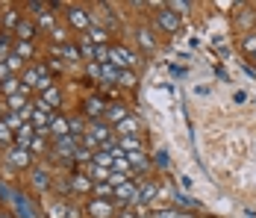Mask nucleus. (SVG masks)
I'll use <instances>...</instances> for the list:
<instances>
[{
  "instance_id": "1",
  "label": "nucleus",
  "mask_w": 256,
  "mask_h": 218,
  "mask_svg": "<svg viewBox=\"0 0 256 218\" xmlns=\"http://www.w3.org/2000/svg\"><path fill=\"white\" fill-rule=\"evenodd\" d=\"M24 86H26V89H38L42 95H44L48 89H53L48 68H44V65H32V68H26V71H24Z\"/></svg>"
},
{
  "instance_id": "2",
  "label": "nucleus",
  "mask_w": 256,
  "mask_h": 218,
  "mask_svg": "<svg viewBox=\"0 0 256 218\" xmlns=\"http://www.w3.org/2000/svg\"><path fill=\"white\" fill-rule=\"evenodd\" d=\"M109 62H112L115 68H118V65H127V68H132V65H138V56H136L132 50L115 45V48H109Z\"/></svg>"
},
{
  "instance_id": "3",
  "label": "nucleus",
  "mask_w": 256,
  "mask_h": 218,
  "mask_svg": "<svg viewBox=\"0 0 256 218\" xmlns=\"http://www.w3.org/2000/svg\"><path fill=\"white\" fill-rule=\"evenodd\" d=\"M0 194H3V197H9V200H12V206H15V209H18V215H21V218H32V212H30V203H26V197H24V194L12 192V189H9V186H0Z\"/></svg>"
},
{
  "instance_id": "4",
  "label": "nucleus",
  "mask_w": 256,
  "mask_h": 218,
  "mask_svg": "<svg viewBox=\"0 0 256 218\" xmlns=\"http://www.w3.org/2000/svg\"><path fill=\"white\" fill-rule=\"evenodd\" d=\"M136 194H138V186H136V183H124V186H118V189H115V200H112V203L127 206V203L136 200Z\"/></svg>"
},
{
  "instance_id": "5",
  "label": "nucleus",
  "mask_w": 256,
  "mask_h": 218,
  "mask_svg": "<svg viewBox=\"0 0 256 218\" xmlns=\"http://www.w3.org/2000/svg\"><path fill=\"white\" fill-rule=\"evenodd\" d=\"M88 212L94 218H112L115 215V203L112 200H88Z\"/></svg>"
},
{
  "instance_id": "6",
  "label": "nucleus",
  "mask_w": 256,
  "mask_h": 218,
  "mask_svg": "<svg viewBox=\"0 0 256 218\" xmlns=\"http://www.w3.org/2000/svg\"><path fill=\"white\" fill-rule=\"evenodd\" d=\"M88 136L98 142V145H106V142H112V130L106 127L103 121H94L92 127H88Z\"/></svg>"
},
{
  "instance_id": "7",
  "label": "nucleus",
  "mask_w": 256,
  "mask_h": 218,
  "mask_svg": "<svg viewBox=\"0 0 256 218\" xmlns=\"http://www.w3.org/2000/svg\"><path fill=\"white\" fill-rule=\"evenodd\" d=\"M68 18H71V24L80 27V30H88V27H92V15H88L86 9H80V6H71V9H68Z\"/></svg>"
},
{
  "instance_id": "8",
  "label": "nucleus",
  "mask_w": 256,
  "mask_h": 218,
  "mask_svg": "<svg viewBox=\"0 0 256 218\" xmlns=\"http://www.w3.org/2000/svg\"><path fill=\"white\" fill-rule=\"evenodd\" d=\"M9 165H15V168H24L26 162H30V153H26V147L21 145H15V147H9Z\"/></svg>"
},
{
  "instance_id": "9",
  "label": "nucleus",
  "mask_w": 256,
  "mask_h": 218,
  "mask_svg": "<svg viewBox=\"0 0 256 218\" xmlns=\"http://www.w3.org/2000/svg\"><path fill=\"white\" fill-rule=\"evenodd\" d=\"M156 24L162 27V30H168V33H174L180 27V18L174 15V12H168V9H162L159 15H156Z\"/></svg>"
},
{
  "instance_id": "10",
  "label": "nucleus",
  "mask_w": 256,
  "mask_h": 218,
  "mask_svg": "<svg viewBox=\"0 0 256 218\" xmlns=\"http://www.w3.org/2000/svg\"><path fill=\"white\" fill-rule=\"evenodd\" d=\"M50 133L56 136V139H65V136H71L68 118H62V115H53V121H50Z\"/></svg>"
},
{
  "instance_id": "11",
  "label": "nucleus",
  "mask_w": 256,
  "mask_h": 218,
  "mask_svg": "<svg viewBox=\"0 0 256 218\" xmlns=\"http://www.w3.org/2000/svg\"><path fill=\"white\" fill-rule=\"evenodd\" d=\"M156 192H159V189H156L154 183H144V186L138 189V194H136V200H132V203H136V206H142V203H150V200L156 197Z\"/></svg>"
},
{
  "instance_id": "12",
  "label": "nucleus",
  "mask_w": 256,
  "mask_h": 218,
  "mask_svg": "<svg viewBox=\"0 0 256 218\" xmlns=\"http://www.w3.org/2000/svg\"><path fill=\"white\" fill-rule=\"evenodd\" d=\"M32 139H36V127H32V124H24V127L15 133V142H18L21 147H30V142H32Z\"/></svg>"
},
{
  "instance_id": "13",
  "label": "nucleus",
  "mask_w": 256,
  "mask_h": 218,
  "mask_svg": "<svg viewBox=\"0 0 256 218\" xmlns=\"http://www.w3.org/2000/svg\"><path fill=\"white\" fill-rule=\"evenodd\" d=\"M118 147H121L124 153H138V150H142V139H138V136H124V139L118 142Z\"/></svg>"
},
{
  "instance_id": "14",
  "label": "nucleus",
  "mask_w": 256,
  "mask_h": 218,
  "mask_svg": "<svg viewBox=\"0 0 256 218\" xmlns=\"http://www.w3.org/2000/svg\"><path fill=\"white\" fill-rule=\"evenodd\" d=\"M86 112H88L92 118H103V115H106V103L98 100V97H92V100L86 103Z\"/></svg>"
},
{
  "instance_id": "15",
  "label": "nucleus",
  "mask_w": 256,
  "mask_h": 218,
  "mask_svg": "<svg viewBox=\"0 0 256 218\" xmlns=\"http://www.w3.org/2000/svg\"><path fill=\"white\" fill-rule=\"evenodd\" d=\"M88 174H92L94 183H109V177H112V171L109 168H100V165H94V162L88 165Z\"/></svg>"
},
{
  "instance_id": "16",
  "label": "nucleus",
  "mask_w": 256,
  "mask_h": 218,
  "mask_svg": "<svg viewBox=\"0 0 256 218\" xmlns=\"http://www.w3.org/2000/svg\"><path fill=\"white\" fill-rule=\"evenodd\" d=\"M127 118V112H124V106L121 103H112V106H106V121H124Z\"/></svg>"
},
{
  "instance_id": "17",
  "label": "nucleus",
  "mask_w": 256,
  "mask_h": 218,
  "mask_svg": "<svg viewBox=\"0 0 256 218\" xmlns=\"http://www.w3.org/2000/svg\"><path fill=\"white\" fill-rule=\"evenodd\" d=\"M15 33H18V42H32V36H36V27L30 24V21H21Z\"/></svg>"
},
{
  "instance_id": "18",
  "label": "nucleus",
  "mask_w": 256,
  "mask_h": 218,
  "mask_svg": "<svg viewBox=\"0 0 256 218\" xmlns=\"http://www.w3.org/2000/svg\"><path fill=\"white\" fill-rule=\"evenodd\" d=\"M115 130H118L121 136H136V133H138V121H136V118H124Z\"/></svg>"
},
{
  "instance_id": "19",
  "label": "nucleus",
  "mask_w": 256,
  "mask_h": 218,
  "mask_svg": "<svg viewBox=\"0 0 256 218\" xmlns=\"http://www.w3.org/2000/svg\"><path fill=\"white\" fill-rule=\"evenodd\" d=\"M92 159H94V165H100V168H109V171H112V165H115V156H112V153H106V150H98Z\"/></svg>"
},
{
  "instance_id": "20",
  "label": "nucleus",
  "mask_w": 256,
  "mask_h": 218,
  "mask_svg": "<svg viewBox=\"0 0 256 218\" xmlns=\"http://www.w3.org/2000/svg\"><path fill=\"white\" fill-rule=\"evenodd\" d=\"M100 77L106 80V83H115V80L121 77V71H118V68H115L112 62H106V65H100Z\"/></svg>"
},
{
  "instance_id": "21",
  "label": "nucleus",
  "mask_w": 256,
  "mask_h": 218,
  "mask_svg": "<svg viewBox=\"0 0 256 218\" xmlns=\"http://www.w3.org/2000/svg\"><path fill=\"white\" fill-rule=\"evenodd\" d=\"M62 59H68V62H74V59H80V48H74V45H62V48L56 50Z\"/></svg>"
},
{
  "instance_id": "22",
  "label": "nucleus",
  "mask_w": 256,
  "mask_h": 218,
  "mask_svg": "<svg viewBox=\"0 0 256 218\" xmlns=\"http://www.w3.org/2000/svg\"><path fill=\"white\" fill-rule=\"evenodd\" d=\"M12 53H15L18 59H30V56H32V45H30V42H15V50H12Z\"/></svg>"
},
{
  "instance_id": "23",
  "label": "nucleus",
  "mask_w": 256,
  "mask_h": 218,
  "mask_svg": "<svg viewBox=\"0 0 256 218\" xmlns=\"http://www.w3.org/2000/svg\"><path fill=\"white\" fill-rule=\"evenodd\" d=\"M59 100H62V97H59V92H56V89H48V92L42 95V103H44V106H50V109H56V106H59Z\"/></svg>"
},
{
  "instance_id": "24",
  "label": "nucleus",
  "mask_w": 256,
  "mask_h": 218,
  "mask_svg": "<svg viewBox=\"0 0 256 218\" xmlns=\"http://www.w3.org/2000/svg\"><path fill=\"white\" fill-rule=\"evenodd\" d=\"M127 162L130 165H136V168H148V159H144L142 150H138V153H127Z\"/></svg>"
},
{
  "instance_id": "25",
  "label": "nucleus",
  "mask_w": 256,
  "mask_h": 218,
  "mask_svg": "<svg viewBox=\"0 0 256 218\" xmlns=\"http://www.w3.org/2000/svg\"><path fill=\"white\" fill-rule=\"evenodd\" d=\"M92 189L98 194H103V197H115V186H112V183H94Z\"/></svg>"
},
{
  "instance_id": "26",
  "label": "nucleus",
  "mask_w": 256,
  "mask_h": 218,
  "mask_svg": "<svg viewBox=\"0 0 256 218\" xmlns=\"http://www.w3.org/2000/svg\"><path fill=\"white\" fill-rule=\"evenodd\" d=\"M71 186H74L77 192H88V189H92V180H86L82 174H74V183H71Z\"/></svg>"
},
{
  "instance_id": "27",
  "label": "nucleus",
  "mask_w": 256,
  "mask_h": 218,
  "mask_svg": "<svg viewBox=\"0 0 256 218\" xmlns=\"http://www.w3.org/2000/svg\"><path fill=\"white\" fill-rule=\"evenodd\" d=\"M86 39H88V42H92V39H94V42H98V45H100V48H103V42H106V33H103L100 27H92V30H88V36H86Z\"/></svg>"
},
{
  "instance_id": "28",
  "label": "nucleus",
  "mask_w": 256,
  "mask_h": 218,
  "mask_svg": "<svg viewBox=\"0 0 256 218\" xmlns=\"http://www.w3.org/2000/svg\"><path fill=\"white\" fill-rule=\"evenodd\" d=\"M6 59H9V36L0 33V62H6Z\"/></svg>"
},
{
  "instance_id": "29",
  "label": "nucleus",
  "mask_w": 256,
  "mask_h": 218,
  "mask_svg": "<svg viewBox=\"0 0 256 218\" xmlns=\"http://www.w3.org/2000/svg\"><path fill=\"white\" fill-rule=\"evenodd\" d=\"M168 9H174V15H182V12H188V9H192V3H182V0H174V3H168Z\"/></svg>"
},
{
  "instance_id": "30",
  "label": "nucleus",
  "mask_w": 256,
  "mask_h": 218,
  "mask_svg": "<svg viewBox=\"0 0 256 218\" xmlns=\"http://www.w3.org/2000/svg\"><path fill=\"white\" fill-rule=\"evenodd\" d=\"M32 183H36L38 189H44L50 180H48V174H44V171H32Z\"/></svg>"
},
{
  "instance_id": "31",
  "label": "nucleus",
  "mask_w": 256,
  "mask_h": 218,
  "mask_svg": "<svg viewBox=\"0 0 256 218\" xmlns=\"http://www.w3.org/2000/svg\"><path fill=\"white\" fill-rule=\"evenodd\" d=\"M80 53H82V56H88V59H94V53H98V48H94V45H92V42L86 39V42L80 45Z\"/></svg>"
},
{
  "instance_id": "32",
  "label": "nucleus",
  "mask_w": 256,
  "mask_h": 218,
  "mask_svg": "<svg viewBox=\"0 0 256 218\" xmlns=\"http://www.w3.org/2000/svg\"><path fill=\"white\" fill-rule=\"evenodd\" d=\"M12 136H15V133L6 127V121H0V142H12Z\"/></svg>"
},
{
  "instance_id": "33",
  "label": "nucleus",
  "mask_w": 256,
  "mask_h": 218,
  "mask_svg": "<svg viewBox=\"0 0 256 218\" xmlns=\"http://www.w3.org/2000/svg\"><path fill=\"white\" fill-rule=\"evenodd\" d=\"M36 15H38V24H42V27H48V30L53 27V18L44 12V9H42V12H36Z\"/></svg>"
},
{
  "instance_id": "34",
  "label": "nucleus",
  "mask_w": 256,
  "mask_h": 218,
  "mask_svg": "<svg viewBox=\"0 0 256 218\" xmlns=\"http://www.w3.org/2000/svg\"><path fill=\"white\" fill-rule=\"evenodd\" d=\"M138 39H142V45H144L148 50L154 48V39H150V33H148V30H138Z\"/></svg>"
},
{
  "instance_id": "35",
  "label": "nucleus",
  "mask_w": 256,
  "mask_h": 218,
  "mask_svg": "<svg viewBox=\"0 0 256 218\" xmlns=\"http://www.w3.org/2000/svg\"><path fill=\"white\" fill-rule=\"evenodd\" d=\"M118 83H121V86H136V77H132L130 71H121V77H118Z\"/></svg>"
},
{
  "instance_id": "36",
  "label": "nucleus",
  "mask_w": 256,
  "mask_h": 218,
  "mask_svg": "<svg viewBox=\"0 0 256 218\" xmlns=\"http://www.w3.org/2000/svg\"><path fill=\"white\" fill-rule=\"evenodd\" d=\"M30 150H32V153H42V150H44V142H42V136H36V139L30 142Z\"/></svg>"
},
{
  "instance_id": "37",
  "label": "nucleus",
  "mask_w": 256,
  "mask_h": 218,
  "mask_svg": "<svg viewBox=\"0 0 256 218\" xmlns=\"http://www.w3.org/2000/svg\"><path fill=\"white\" fill-rule=\"evenodd\" d=\"M154 162H156V165H162V168H168V153H165V150H159V153L154 156Z\"/></svg>"
},
{
  "instance_id": "38",
  "label": "nucleus",
  "mask_w": 256,
  "mask_h": 218,
  "mask_svg": "<svg viewBox=\"0 0 256 218\" xmlns=\"http://www.w3.org/2000/svg\"><path fill=\"white\" fill-rule=\"evenodd\" d=\"M150 218H182L180 212H171V209H159V212H154Z\"/></svg>"
},
{
  "instance_id": "39",
  "label": "nucleus",
  "mask_w": 256,
  "mask_h": 218,
  "mask_svg": "<svg viewBox=\"0 0 256 218\" xmlns=\"http://www.w3.org/2000/svg\"><path fill=\"white\" fill-rule=\"evenodd\" d=\"M177 203L180 206H198V200L194 197H186V194H177Z\"/></svg>"
},
{
  "instance_id": "40",
  "label": "nucleus",
  "mask_w": 256,
  "mask_h": 218,
  "mask_svg": "<svg viewBox=\"0 0 256 218\" xmlns=\"http://www.w3.org/2000/svg\"><path fill=\"white\" fill-rule=\"evenodd\" d=\"M244 50H248V53H256V33L244 39Z\"/></svg>"
},
{
  "instance_id": "41",
  "label": "nucleus",
  "mask_w": 256,
  "mask_h": 218,
  "mask_svg": "<svg viewBox=\"0 0 256 218\" xmlns=\"http://www.w3.org/2000/svg\"><path fill=\"white\" fill-rule=\"evenodd\" d=\"M18 24H21V21H18V12H9V15H6V27H15V30H18Z\"/></svg>"
},
{
  "instance_id": "42",
  "label": "nucleus",
  "mask_w": 256,
  "mask_h": 218,
  "mask_svg": "<svg viewBox=\"0 0 256 218\" xmlns=\"http://www.w3.org/2000/svg\"><path fill=\"white\" fill-rule=\"evenodd\" d=\"M9 77H12V71H9V65H6V62H0V83H6Z\"/></svg>"
},
{
  "instance_id": "43",
  "label": "nucleus",
  "mask_w": 256,
  "mask_h": 218,
  "mask_svg": "<svg viewBox=\"0 0 256 218\" xmlns=\"http://www.w3.org/2000/svg\"><path fill=\"white\" fill-rule=\"evenodd\" d=\"M6 65H9V71H12V68H18V65H21V59H18L15 53H9V59H6Z\"/></svg>"
},
{
  "instance_id": "44",
  "label": "nucleus",
  "mask_w": 256,
  "mask_h": 218,
  "mask_svg": "<svg viewBox=\"0 0 256 218\" xmlns=\"http://www.w3.org/2000/svg\"><path fill=\"white\" fill-rule=\"evenodd\" d=\"M88 74H92V77H100V65H98V62H94V65H88Z\"/></svg>"
},
{
  "instance_id": "45",
  "label": "nucleus",
  "mask_w": 256,
  "mask_h": 218,
  "mask_svg": "<svg viewBox=\"0 0 256 218\" xmlns=\"http://www.w3.org/2000/svg\"><path fill=\"white\" fill-rule=\"evenodd\" d=\"M0 118H3V109H0Z\"/></svg>"
},
{
  "instance_id": "46",
  "label": "nucleus",
  "mask_w": 256,
  "mask_h": 218,
  "mask_svg": "<svg viewBox=\"0 0 256 218\" xmlns=\"http://www.w3.org/2000/svg\"><path fill=\"white\" fill-rule=\"evenodd\" d=\"M182 218H192V215H182Z\"/></svg>"
},
{
  "instance_id": "47",
  "label": "nucleus",
  "mask_w": 256,
  "mask_h": 218,
  "mask_svg": "<svg viewBox=\"0 0 256 218\" xmlns=\"http://www.w3.org/2000/svg\"><path fill=\"white\" fill-rule=\"evenodd\" d=\"M3 218H6V215H3Z\"/></svg>"
}]
</instances>
